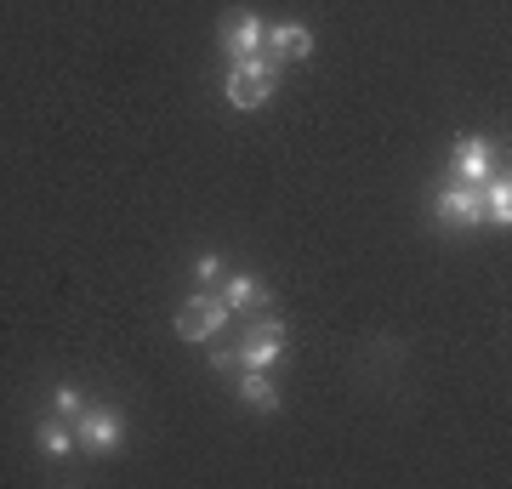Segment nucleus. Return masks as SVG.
<instances>
[{
	"label": "nucleus",
	"mask_w": 512,
	"mask_h": 489,
	"mask_svg": "<svg viewBox=\"0 0 512 489\" xmlns=\"http://www.w3.org/2000/svg\"><path fill=\"white\" fill-rule=\"evenodd\" d=\"M239 399L256 404V410H279V393H274V381H268V370H245L239 376Z\"/></svg>",
	"instance_id": "obj_11"
},
{
	"label": "nucleus",
	"mask_w": 512,
	"mask_h": 489,
	"mask_svg": "<svg viewBox=\"0 0 512 489\" xmlns=\"http://www.w3.org/2000/svg\"><path fill=\"white\" fill-rule=\"evenodd\" d=\"M268 46H274V63H302L313 52V35L302 23H279L274 35H268Z\"/></svg>",
	"instance_id": "obj_8"
},
{
	"label": "nucleus",
	"mask_w": 512,
	"mask_h": 489,
	"mask_svg": "<svg viewBox=\"0 0 512 489\" xmlns=\"http://www.w3.org/2000/svg\"><path fill=\"white\" fill-rule=\"evenodd\" d=\"M222 35H228V52H234V63H239V57H256L262 46H268V23L256 18V12H239Z\"/></svg>",
	"instance_id": "obj_7"
},
{
	"label": "nucleus",
	"mask_w": 512,
	"mask_h": 489,
	"mask_svg": "<svg viewBox=\"0 0 512 489\" xmlns=\"http://www.w3.org/2000/svg\"><path fill=\"white\" fill-rule=\"evenodd\" d=\"M279 353H285V319H256L251 336L239 342L234 364L239 370H268V364H279Z\"/></svg>",
	"instance_id": "obj_3"
},
{
	"label": "nucleus",
	"mask_w": 512,
	"mask_h": 489,
	"mask_svg": "<svg viewBox=\"0 0 512 489\" xmlns=\"http://www.w3.org/2000/svg\"><path fill=\"white\" fill-rule=\"evenodd\" d=\"M262 302H268V290L256 285L251 273H234V279L222 285V308H228V313H234V308H262Z\"/></svg>",
	"instance_id": "obj_10"
},
{
	"label": "nucleus",
	"mask_w": 512,
	"mask_h": 489,
	"mask_svg": "<svg viewBox=\"0 0 512 489\" xmlns=\"http://www.w3.org/2000/svg\"><path fill=\"white\" fill-rule=\"evenodd\" d=\"M35 444H40L46 455H57V461H63V455L74 450V433L63 427V421H40V427H35Z\"/></svg>",
	"instance_id": "obj_12"
},
{
	"label": "nucleus",
	"mask_w": 512,
	"mask_h": 489,
	"mask_svg": "<svg viewBox=\"0 0 512 489\" xmlns=\"http://www.w3.org/2000/svg\"><path fill=\"white\" fill-rule=\"evenodd\" d=\"M433 211H439V222H450V228H484V200H478V188H467V182H450L439 200H433Z\"/></svg>",
	"instance_id": "obj_5"
},
{
	"label": "nucleus",
	"mask_w": 512,
	"mask_h": 489,
	"mask_svg": "<svg viewBox=\"0 0 512 489\" xmlns=\"http://www.w3.org/2000/svg\"><path fill=\"white\" fill-rule=\"evenodd\" d=\"M52 404H57V416H80V410H86V399H80V387H57V393H52Z\"/></svg>",
	"instance_id": "obj_13"
},
{
	"label": "nucleus",
	"mask_w": 512,
	"mask_h": 489,
	"mask_svg": "<svg viewBox=\"0 0 512 489\" xmlns=\"http://www.w3.org/2000/svg\"><path fill=\"white\" fill-rule=\"evenodd\" d=\"M450 171H456V182H467V188L490 182V177H495L490 143H484V137H461V143H456V160H450Z\"/></svg>",
	"instance_id": "obj_6"
},
{
	"label": "nucleus",
	"mask_w": 512,
	"mask_h": 489,
	"mask_svg": "<svg viewBox=\"0 0 512 489\" xmlns=\"http://www.w3.org/2000/svg\"><path fill=\"white\" fill-rule=\"evenodd\" d=\"M274 86H279V63L274 57H239L234 63V74H228V103L234 109H262L268 97H274Z\"/></svg>",
	"instance_id": "obj_1"
},
{
	"label": "nucleus",
	"mask_w": 512,
	"mask_h": 489,
	"mask_svg": "<svg viewBox=\"0 0 512 489\" xmlns=\"http://www.w3.org/2000/svg\"><path fill=\"white\" fill-rule=\"evenodd\" d=\"M222 325H228V308H222L217 290H200L194 302L177 308V336H183V342H205V336H217Z\"/></svg>",
	"instance_id": "obj_2"
},
{
	"label": "nucleus",
	"mask_w": 512,
	"mask_h": 489,
	"mask_svg": "<svg viewBox=\"0 0 512 489\" xmlns=\"http://www.w3.org/2000/svg\"><path fill=\"white\" fill-rule=\"evenodd\" d=\"M478 200H484V222H495V228H507V222H512V188H507V177L478 182Z\"/></svg>",
	"instance_id": "obj_9"
},
{
	"label": "nucleus",
	"mask_w": 512,
	"mask_h": 489,
	"mask_svg": "<svg viewBox=\"0 0 512 489\" xmlns=\"http://www.w3.org/2000/svg\"><path fill=\"white\" fill-rule=\"evenodd\" d=\"M120 438H126V421H120V410H109V404H92V410H80V444H86L92 455L120 450Z\"/></svg>",
	"instance_id": "obj_4"
},
{
	"label": "nucleus",
	"mask_w": 512,
	"mask_h": 489,
	"mask_svg": "<svg viewBox=\"0 0 512 489\" xmlns=\"http://www.w3.org/2000/svg\"><path fill=\"white\" fill-rule=\"evenodd\" d=\"M194 273H200V285H211V279H217V273H222V262H217V256H211V251H205V256H200V268H194Z\"/></svg>",
	"instance_id": "obj_14"
}]
</instances>
